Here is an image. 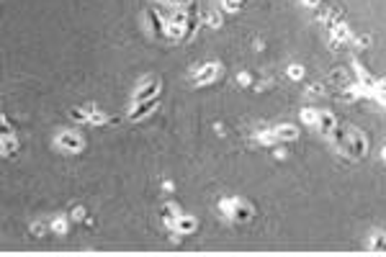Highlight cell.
Returning a JSON list of instances; mask_svg holds the SVG:
<instances>
[{
	"label": "cell",
	"mask_w": 386,
	"mask_h": 257,
	"mask_svg": "<svg viewBox=\"0 0 386 257\" xmlns=\"http://www.w3.org/2000/svg\"><path fill=\"white\" fill-rule=\"evenodd\" d=\"M160 90H163V80H157V77H144V80L139 82L137 93H134V103L149 101V98H154V95H160Z\"/></svg>",
	"instance_id": "obj_1"
},
{
	"label": "cell",
	"mask_w": 386,
	"mask_h": 257,
	"mask_svg": "<svg viewBox=\"0 0 386 257\" xmlns=\"http://www.w3.org/2000/svg\"><path fill=\"white\" fill-rule=\"evenodd\" d=\"M368 152V139L363 132H358V128H350V149H347V157L353 159H363Z\"/></svg>",
	"instance_id": "obj_2"
},
{
	"label": "cell",
	"mask_w": 386,
	"mask_h": 257,
	"mask_svg": "<svg viewBox=\"0 0 386 257\" xmlns=\"http://www.w3.org/2000/svg\"><path fill=\"white\" fill-rule=\"evenodd\" d=\"M57 147L59 149H65V152H83V147H85V142H83V137L80 134H75V132H62L59 137H57Z\"/></svg>",
	"instance_id": "obj_3"
},
{
	"label": "cell",
	"mask_w": 386,
	"mask_h": 257,
	"mask_svg": "<svg viewBox=\"0 0 386 257\" xmlns=\"http://www.w3.org/2000/svg\"><path fill=\"white\" fill-rule=\"evenodd\" d=\"M330 139H332V144H335L337 152H345V154H347V149H350V126L337 123V126L332 128Z\"/></svg>",
	"instance_id": "obj_4"
},
{
	"label": "cell",
	"mask_w": 386,
	"mask_h": 257,
	"mask_svg": "<svg viewBox=\"0 0 386 257\" xmlns=\"http://www.w3.org/2000/svg\"><path fill=\"white\" fill-rule=\"evenodd\" d=\"M160 106V98L154 95V98H149V101H139V103H134V108L129 111V121H142V118H147L154 108Z\"/></svg>",
	"instance_id": "obj_5"
},
{
	"label": "cell",
	"mask_w": 386,
	"mask_h": 257,
	"mask_svg": "<svg viewBox=\"0 0 386 257\" xmlns=\"http://www.w3.org/2000/svg\"><path fill=\"white\" fill-rule=\"evenodd\" d=\"M219 77V65H204L196 75H193V85H211Z\"/></svg>",
	"instance_id": "obj_6"
},
{
	"label": "cell",
	"mask_w": 386,
	"mask_h": 257,
	"mask_svg": "<svg viewBox=\"0 0 386 257\" xmlns=\"http://www.w3.org/2000/svg\"><path fill=\"white\" fill-rule=\"evenodd\" d=\"M335 126H337L335 113H330V111H319V118H317V128H319V134H322V137H330Z\"/></svg>",
	"instance_id": "obj_7"
},
{
	"label": "cell",
	"mask_w": 386,
	"mask_h": 257,
	"mask_svg": "<svg viewBox=\"0 0 386 257\" xmlns=\"http://www.w3.org/2000/svg\"><path fill=\"white\" fill-rule=\"evenodd\" d=\"M147 18H149V28H152V34L154 36H165V31H168V21L157 13V11H147Z\"/></svg>",
	"instance_id": "obj_8"
},
{
	"label": "cell",
	"mask_w": 386,
	"mask_h": 257,
	"mask_svg": "<svg viewBox=\"0 0 386 257\" xmlns=\"http://www.w3.org/2000/svg\"><path fill=\"white\" fill-rule=\"evenodd\" d=\"M252 219V206L245 203V201H237L235 203V211H232V221H237V224H245Z\"/></svg>",
	"instance_id": "obj_9"
},
{
	"label": "cell",
	"mask_w": 386,
	"mask_h": 257,
	"mask_svg": "<svg viewBox=\"0 0 386 257\" xmlns=\"http://www.w3.org/2000/svg\"><path fill=\"white\" fill-rule=\"evenodd\" d=\"M273 134L278 142H296L299 139V128L291 126V123H283V126H276L273 128Z\"/></svg>",
	"instance_id": "obj_10"
},
{
	"label": "cell",
	"mask_w": 386,
	"mask_h": 257,
	"mask_svg": "<svg viewBox=\"0 0 386 257\" xmlns=\"http://www.w3.org/2000/svg\"><path fill=\"white\" fill-rule=\"evenodd\" d=\"M178 216H180V208H178V203H165V206H160V219H163L168 227H175Z\"/></svg>",
	"instance_id": "obj_11"
},
{
	"label": "cell",
	"mask_w": 386,
	"mask_h": 257,
	"mask_svg": "<svg viewBox=\"0 0 386 257\" xmlns=\"http://www.w3.org/2000/svg\"><path fill=\"white\" fill-rule=\"evenodd\" d=\"M196 227H199V221H196V219H193V216H183V213H180L173 229H178L180 234H190V232H196Z\"/></svg>",
	"instance_id": "obj_12"
},
{
	"label": "cell",
	"mask_w": 386,
	"mask_h": 257,
	"mask_svg": "<svg viewBox=\"0 0 386 257\" xmlns=\"http://www.w3.org/2000/svg\"><path fill=\"white\" fill-rule=\"evenodd\" d=\"M347 41H350V31H347V26L342 23V26H337V28L332 31V47L347 44Z\"/></svg>",
	"instance_id": "obj_13"
},
{
	"label": "cell",
	"mask_w": 386,
	"mask_h": 257,
	"mask_svg": "<svg viewBox=\"0 0 386 257\" xmlns=\"http://www.w3.org/2000/svg\"><path fill=\"white\" fill-rule=\"evenodd\" d=\"M0 149H3V157H11V154L18 149V139H16L13 134L3 137V147H0Z\"/></svg>",
	"instance_id": "obj_14"
},
{
	"label": "cell",
	"mask_w": 386,
	"mask_h": 257,
	"mask_svg": "<svg viewBox=\"0 0 386 257\" xmlns=\"http://www.w3.org/2000/svg\"><path fill=\"white\" fill-rule=\"evenodd\" d=\"M199 16H188V21H185V36H183V41H190L193 39V34H196V28H199Z\"/></svg>",
	"instance_id": "obj_15"
},
{
	"label": "cell",
	"mask_w": 386,
	"mask_h": 257,
	"mask_svg": "<svg viewBox=\"0 0 386 257\" xmlns=\"http://www.w3.org/2000/svg\"><path fill=\"white\" fill-rule=\"evenodd\" d=\"M165 36H168L170 41H178V39H183V36H185V26H178V23H168V31H165Z\"/></svg>",
	"instance_id": "obj_16"
},
{
	"label": "cell",
	"mask_w": 386,
	"mask_h": 257,
	"mask_svg": "<svg viewBox=\"0 0 386 257\" xmlns=\"http://www.w3.org/2000/svg\"><path fill=\"white\" fill-rule=\"evenodd\" d=\"M235 203H237V198H224V201H219V213H221V216H229V219H232Z\"/></svg>",
	"instance_id": "obj_17"
},
{
	"label": "cell",
	"mask_w": 386,
	"mask_h": 257,
	"mask_svg": "<svg viewBox=\"0 0 386 257\" xmlns=\"http://www.w3.org/2000/svg\"><path fill=\"white\" fill-rule=\"evenodd\" d=\"M317 118H319V111H314V108H304V111H301V121H304V123L317 126Z\"/></svg>",
	"instance_id": "obj_18"
},
{
	"label": "cell",
	"mask_w": 386,
	"mask_h": 257,
	"mask_svg": "<svg viewBox=\"0 0 386 257\" xmlns=\"http://www.w3.org/2000/svg\"><path fill=\"white\" fill-rule=\"evenodd\" d=\"M371 249L373 252H386V234H376L371 239Z\"/></svg>",
	"instance_id": "obj_19"
},
{
	"label": "cell",
	"mask_w": 386,
	"mask_h": 257,
	"mask_svg": "<svg viewBox=\"0 0 386 257\" xmlns=\"http://www.w3.org/2000/svg\"><path fill=\"white\" fill-rule=\"evenodd\" d=\"M70 118H72V121H85V123L90 121V116L85 113V108H72V111H70Z\"/></svg>",
	"instance_id": "obj_20"
},
{
	"label": "cell",
	"mask_w": 386,
	"mask_h": 257,
	"mask_svg": "<svg viewBox=\"0 0 386 257\" xmlns=\"http://www.w3.org/2000/svg\"><path fill=\"white\" fill-rule=\"evenodd\" d=\"M325 93V85L322 82H312V85H309V88H306V95L309 98H314V95H322Z\"/></svg>",
	"instance_id": "obj_21"
},
{
	"label": "cell",
	"mask_w": 386,
	"mask_h": 257,
	"mask_svg": "<svg viewBox=\"0 0 386 257\" xmlns=\"http://www.w3.org/2000/svg\"><path fill=\"white\" fill-rule=\"evenodd\" d=\"M288 77H291V80H301V77H304V67H301V65H291V67H288Z\"/></svg>",
	"instance_id": "obj_22"
},
{
	"label": "cell",
	"mask_w": 386,
	"mask_h": 257,
	"mask_svg": "<svg viewBox=\"0 0 386 257\" xmlns=\"http://www.w3.org/2000/svg\"><path fill=\"white\" fill-rule=\"evenodd\" d=\"M52 232L65 234V232H67V219H54V221H52Z\"/></svg>",
	"instance_id": "obj_23"
},
{
	"label": "cell",
	"mask_w": 386,
	"mask_h": 257,
	"mask_svg": "<svg viewBox=\"0 0 386 257\" xmlns=\"http://www.w3.org/2000/svg\"><path fill=\"white\" fill-rule=\"evenodd\" d=\"M353 41H356V47H358V49H366V47L371 44V36H366V34H361V36H356Z\"/></svg>",
	"instance_id": "obj_24"
},
{
	"label": "cell",
	"mask_w": 386,
	"mask_h": 257,
	"mask_svg": "<svg viewBox=\"0 0 386 257\" xmlns=\"http://www.w3.org/2000/svg\"><path fill=\"white\" fill-rule=\"evenodd\" d=\"M206 23L214 26V28H219V26H221V16H219V13H209V16H206Z\"/></svg>",
	"instance_id": "obj_25"
},
{
	"label": "cell",
	"mask_w": 386,
	"mask_h": 257,
	"mask_svg": "<svg viewBox=\"0 0 386 257\" xmlns=\"http://www.w3.org/2000/svg\"><path fill=\"white\" fill-rule=\"evenodd\" d=\"M340 98H342V101H356V98H358V88H353V90H342Z\"/></svg>",
	"instance_id": "obj_26"
},
{
	"label": "cell",
	"mask_w": 386,
	"mask_h": 257,
	"mask_svg": "<svg viewBox=\"0 0 386 257\" xmlns=\"http://www.w3.org/2000/svg\"><path fill=\"white\" fill-rule=\"evenodd\" d=\"M221 3H224L229 11H240V8H242V0H221Z\"/></svg>",
	"instance_id": "obj_27"
},
{
	"label": "cell",
	"mask_w": 386,
	"mask_h": 257,
	"mask_svg": "<svg viewBox=\"0 0 386 257\" xmlns=\"http://www.w3.org/2000/svg\"><path fill=\"white\" fill-rule=\"evenodd\" d=\"M31 234H34V237H42V234H44V224H42V221H34V224H31Z\"/></svg>",
	"instance_id": "obj_28"
},
{
	"label": "cell",
	"mask_w": 386,
	"mask_h": 257,
	"mask_svg": "<svg viewBox=\"0 0 386 257\" xmlns=\"http://www.w3.org/2000/svg\"><path fill=\"white\" fill-rule=\"evenodd\" d=\"M72 219H75V221H80V219H85V208H80V206H75V208H72Z\"/></svg>",
	"instance_id": "obj_29"
},
{
	"label": "cell",
	"mask_w": 386,
	"mask_h": 257,
	"mask_svg": "<svg viewBox=\"0 0 386 257\" xmlns=\"http://www.w3.org/2000/svg\"><path fill=\"white\" fill-rule=\"evenodd\" d=\"M165 3H168V6H175V8H185L190 0H165Z\"/></svg>",
	"instance_id": "obj_30"
},
{
	"label": "cell",
	"mask_w": 386,
	"mask_h": 257,
	"mask_svg": "<svg viewBox=\"0 0 386 257\" xmlns=\"http://www.w3.org/2000/svg\"><path fill=\"white\" fill-rule=\"evenodd\" d=\"M237 82H240V85H250V75H247V72H240V75H237Z\"/></svg>",
	"instance_id": "obj_31"
},
{
	"label": "cell",
	"mask_w": 386,
	"mask_h": 257,
	"mask_svg": "<svg viewBox=\"0 0 386 257\" xmlns=\"http://www.w3.org/2000/svg\"><path fill=\"white\" fill-rule=\"evenodd\" d=\"M301 3H304L306 8H317V6L322 3V0H301Z\"/></svg>",
	"instance_id": "obj_32"
},
{
	"label": "cell",
	"mask_w": 386,
	"mask_h": 257,
	"mask_svg": "<svg viewBox=\"0 0 386 257\" xmlns=\"http://www.w3.org/2000/svg\"><path fill=\"white\" fill-rule=\"evenodd\" d=\"M163 188L170 193V190H175V183H173V180H165V183H163Z\"/></svg>",
	"instance_id": "obj_33"
},
{
	"label": "cell",
	"mask_w": 386,
	"mask_h": 257,
	"mask_svg": "<svg viewBox=\"0 0 386 257\" xmlns=\"http://www.w3.org/2000/svg\"><path fill=\"white\" fill-rule=\"evenodd\" d=\"M93 111H95V103H85V113H88V116H90V113H93Z\"/></svg>",
	"instance_id": "obj_34"
},
{
	"label": "cell",
	"mask_w": 386,
	"mask_h": 257,
	"mask_svg": "<svg viewBox=\"0 0 386 257\" xmlns=\"http://www.w3.org/2000/svg\"><path fill=\"white\" fill-rule=\"evenodd\" d=\"M381 157H383V162H386V147H383V152H381Z\"/></svg>",
	"instance_id": "obj_35"
}]
</instances>
